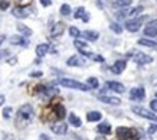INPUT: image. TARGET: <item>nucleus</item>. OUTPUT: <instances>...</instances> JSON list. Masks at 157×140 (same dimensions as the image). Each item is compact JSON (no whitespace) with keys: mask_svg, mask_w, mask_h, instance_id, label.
Here are the masks:
<instances>
[{"mask_svg":"<svg viewBox=\"0 0 157 140\" xmlns=\"http://www.w3.org/2000/svg\"><path fill=\"white\" fill-rule=\"evenodd\" d=\"M35 116V111H33V107L30 106V104H25L19 108L17 111V116H16V124L17 127H25V126H28L32 119Z\"/></svg>","mask_w":157,"mask_h":140,"instance_id":"f257e3e1","label":"nucleus"},{"mask_svg":"<svg viewBox=\"0 0 157 140\" xmlns=\"http://www.w3.org/2000/svg\"><path fill=\"white\" fill-rule=\"evenodd\" d=\"M59 84L62 87H67V88H74V90H79V91H88L90 87L86 84H82L79 81H75V80H69V78H62L59 80Z\"/></svg>","mask_w":157,"mask_h":140,"instance_id":"f03ea898","label":"nucleus"},{"mask_svg":"<svg viewBox=\"0 0 157 140\" xmlns=\"http://www.w3.org/2000/svg\"><path fill=\"white\" fill-rule=\"evenodd\" d=\"M117 136L121 140H136L138 137V131L136 129H130V127H118Z\"/></svg>","mask_w":157,"mask_h":140,"instance_id":"7ed1b4c3","label":"nucleus"},{"mask_svg":"<svg viewBox=\"0 0 157 140\" xmlns=\"http://www.w3.org/2000/svg\"><path fill=\"white\" fill-rule=\"evenodd\" d=\"M128 55L137 64H140V65H144V64L153 62V58L150 56V55H147V53H143V52H138V51H133V52H130Z\"/></svg>","mask_w":157,"mask_h":140,"instance_id":"20e7f679","label":"nucleus"},{"mask_svg":"<svg viewBox=\"0 0 157 140\" xmlns=\"http://www.w3.org/2000/svg\"><path fill=\"white\" fill-rule=\"evenodd\" d=\"M133 113H136L137 116L140 117H144V119H147V120H151L154 123H157V114L156 113H151V111L146 110L143 107H138V106H134L133 107Z\"/></svg>","mask_w":157,"mask_h":140,"instance_id":"39448f33","label":"nucleus"},{"mask_svg":"<svg viewBox=\"0 0 157 140\" xmlns=\"http://www.w3.org/2000/svg\"><path fill=\"white\" fill-rule=\"evenodd\" d=\"M143 25V18H133L125 22V29L128 32H137Z\"/></svg>","mask_w":157,"mask_h":140,"instance_id":"423d86ee","label":"nucleus"},{"mask_svg":"<svg viewBox=\"0 0 157 140\" xmlns=\"http://www.w3.org/2000/svg\"><path fill=\"white\" fill-rule=\"evenodd\" d=\"M144 97H146V91H144V88H141V87L133 88V90L130 91V98H131V100H136V101H141Z\"/></svg>","mask_w":157,"mask_h":140,"instance_id":"0eeeda50","label":"nucleus"},{"mask_svg":"<svg viewBox=\"0 0 157 140\" xmlns=\"http://www.w3.org/2000/svg\"><path fill=\"white\" fill-rule=\"evenodd\" d=\"M12 13H13V16H16V18H28L29 15H30V7L29 6H26V7H14L13 10H12Z\"/></svg>","mask_w":157,"mask_h":140,"instance_id":"6e6552de","label":"nucleus"},{"mask_svg":"<svg viewBox=\"0 0 157 140\" xmlns=\"http://www.w3.org/2000/svg\"><path fill=\"white\" fill-rule=\"evenodd\" d=\"M107 88H109L111 91H115V92H118V94H123L124 91H125V87H124L121 82H117V81H108L107 84Z\"/></svg>","mask_w":157,"mask_h":140,"instance_id":"1a4fd4ad","label":"nucleus"},{"mask_svg":"<svg viewBox=\"0 0 157 140\" xmlns=\"http://www.w3.org/2000/svg\"><path fill=\"white\" fill-rule=\"evenodd\" d=\"M98 100L101 103H105V104H111V106H120L121 104V100L117 98V97H109V95H100Z\"/></svg>","mask_w":157,"mask_h":140,"instance_id":"9d476101","label":"nucleus"},{"mask_svg":"<svg viewBox=\"0 0 157 140\" xmlns=\"http://www.w3.org/2000/svg\"><path fill=\"white\" fill-rule=\"evenodd\" d=\"M51 130L55 133V134H65L68 131V126L65 123H55V124L51 126Z\"/></svg>","mask_w":157,"mask_h":140,"instance_id":"9b49d317","label":"nucleus"},{"mask_svg":"<svg viewBox=\"0 0 157 140\" xmlns=\"http://www.w3.org/2000/svg\"><path fill=\"white\" fill-rule=\"evenodd\" d=\"M144 35L147 36H157V20H153L144 28Z\"/></svg>","mask_w":157,"mask_h":140,"instance_id":"f8f14e48","label":"nucleus"},{"mask_svg":"<svg viewBox=\"0 0 157 140\" xmlns=\"http://www.w3.org/2000/svg\"><path fill=\"white\" fill-rule=\"evenodd\" d=\"M76 46V49L79 51V52L82 53V55H85V56H92V53L90 52V49H88V45L85 44V42H81V41H75V44H74Z\"/></svg>","mask_w":157,"mask_h":140,"instance_id":"ddd939ff","label":"nucleus"},{"mask_svg":"<svg viewBox=\"0 0 157 140\" xmlns=\"http://www.w3.org/2000/svg\"><path fill=\"white\" fill-rule=\"evenodd\" d=\"M125 65H127V62L124 61V59H118V61H115V64L111 67V71L115 74H121L125 69Z\"/></svg>","mask_w":157,"mask_h":140,"instance_id":"4468645a","label":"nucleus"},{"mask_svg":"<svg viewBox=\"0 0 157 140\" xmlns=\"http://www.w3.org/2000/svg\"><path fill=\"white\" fill-rule=\"evenodd\" d=\"M74 16H75V19H82L84 22H88V20H90V15L86 13V10L84 9V7H78Z\"/></svg>","mask_w":157,"mask_h":140,"instance_id":"2eb2a0df","label":"nucleus"},{"mask_svg":"<svg viewBox=\"0 0 157 140\" xmlns=\"http://www.w3.org/2000/svg\"><path fill=\"white\" fill-rule=\"evenodd\" d=\"M53 113L56 114V117L59 120H62L65 117V114H67V110H65V107L62 106V104H55L53 106Z\"/></svg>","mask_w":157,"mask_h":140,"instance_id":"dca6fc26","label":"nucleus"},{"mask_svg":"<svg viewBox=\"0 0 157 140\" xmlns=\"http://www.w3.org/2000/svg\"><path fill=\"white\" fill-rule=\"evenodd\" d=\"M10 44L12 45H20V46H28V41H26L23 36L16 35V36H12V38H10Z\"/></svg>","mask_w":157,"mask_h":140,"instance_id":"f3484780","label":"nucleus"},{"mask_svg":"<svg viewBox=\"0 0 157 140\" xmlns=\"http://www.w3.org/2000/svg\"><path fill=\"white\" fill-rule=\"evenodd\" d=\"M67 64L69 67H81V65H84V59H81V56L74 55V56H71V58L68 59Z\"/></svg>","mask_w":157,"mask_h":140,"instance_id":"a211bd4d","label":"nucleus"},{"mask_svg":"<svg viewBox=\"0 0 157 140\" xmlns=\"http://www.w3.org/2000/svg\"><path fill=\"white\" fill-rule=\"evenodd\" d=\"M49 51V45L48 44H40L36 46V55H38L39 58H42V56H45L46 53H48Z\"/></svg>","mask_w":157,"mask_h":140,"instance_id":"6ab92c4d","label":"nucleus"},{"mask_svg":"<svg viewBox=\"0 0 157 140\" xmlns=\"http://www.w3.org/2000/svg\"><path fill=\"white\" fill-rule=\"evenodd\" d=\"M81 35L86 39V41H97L98 36H100V33L95 32V30H85V32H82Z\"/></svg>","mask_w":157,"mask_h":140,"instance_id":"aec40b11","label":"nucleus"},{"mask_svg":"<svg viewBox=\"0 0 157 140\" xmlns=\"http://www.w3.org/2000/svg\"><path fill=\"white\" fill-rule=\"evenodd\" d=\"M102 114H101L100 111H90L88 114H86V120L88 121H100Z\"/></svg>","mask_w":157,"mask_h":140,"instance_id":"412c9836","label":"nucleus"},{"mask_svg":"<svg viewBox=\"0 0 157 140\" xmlns=\"http://www.w3.org/2000/svg\"><path fill=\"white\" fill-rule=\"evenodd\" d=\"M138 45H143V46H147V48H157V42H154L151 39H147V38L140 39Z\"/></svg>","mask_w":157,"mask_h":140,"instance_id":"4be33fe9","label":"nucleus"},{"mask_svg":"<svg viewBox=\"0 0 157 140\" xmlns=\"http://www.w3.org/2000/svg\"><path fill=\"white\" fill-rule=\"evenodd\" d=\"M98 133H101V134H109L111 133V126L108 124V123H101V124H98Z\"/></svg>","mask_w":157,"mask_h":140,"instance_id":"5701e85b","label":"nucleus"},{"mask_svg":"<svg viewBox=\"0 0 157 140\" xmlns=\"http://www.w3.org/2000/svg\"><path fill=\"white\" fill-rule=\"evenodd\" d=\"M17 30H19L23 36H30V35H32V29L28 28V26H25L23 23H17Z\"/></svg>","mask_w":157,"mask_h":140,"instance_id":"b1692460","label":"nucleus"},{"mask_svg":"<svg viewBox=\"0 0 157 140\" xmlns=\"http://www.w3.org/2000/svg\"><path fill=\"white\" fill-rule=\"evenodd\" d=\"M69 123H71V126H75V127H81V124H82L81 119L76 116V114H74V113L69 114Z\"/></svg>","mask_w":157,"mask_h":140,"instance_id":"393cba45","label":"nucleus"},{"mask_svg":"<svg viewBox=\"0 0 157 140\" xmlns=\"http://www.w3.org/2000/svg\"><path fill=\"white\" fill-rule=\"evenodd\" d=\"M133 3V0H113V6L115 7H127Z\"/></svg>","mask_w":157,"mask_h":140,"instance_id":"a878e982","label":"nucleus"},{"mask_svg":"<svg viewBox=\"0 0 157 140\" xmlns=\"http://www.w3.org/2000/svg\"><path fill=\"white\" fill-rule=\"evenodd\" d=\"M63 23H56L55 26L52 28V36H58V35L62 33V30H63Z\"/></svg>","mask_w":157,"mask_h":140,"instance_id":"bb28decb","label":"nucleus"},{"mask_svg":"<svg viewBox=\"0 0 157 140\" xmlns=\"http://www.w3.org/2000/svg\"><path fill=\"white\" fill-rule=\"evenodd\" d=\"M86 82H88V87L90 88H98V85H100V81L95 77H90L86 80Z\"/></svg>","mask_w":157,"mask_h":140,"instance_id":"cd10ccee","label":"nucleus"},{"mask_svg":"<svg viewBox=\"0 0 157 140\" xmlns=\"http://www.w3.org/2000/svg\"><path fill=\"white\" fill-rule=\"evenodd\" d=\"M109 29L111 30H114L115 33H121L123 32V28L120 26L118 23H115V22H113V23H109Z\"/></svg>","mask_w":157,"mask_h":140,"instance_id":"c85d7f7f","label":"nucleus"},{"mask_svg":"<svg viewBox=\"0 0 157 140\" xmlns=\"http://www.w3.org/2000/svg\"><path fill=\"white\" fill-rule=\"evenodd\" d=\"M61 13L63 16H68L69 13H71V6L69 5H62L61 6Z\"/></svg>","mask_w":157,"mask_h":140,"instance_id":"c756f323","label":"nucleus"},{"mask_svg":"<svg viewBox=\"0 0 157 140\" xmlns=\"http://www.w3.org/2000/svg\"><path fill=\"white\" fill-rule=\"evenodd\" d=\"M69 35H71V36H74V38H78V36L81 35V32H79V29H78V28L71 26V28H69Z\"/></svg>","mask_w":157,"mask_h":140,"instance_id":"7c9ffc66","label":"nucleus"},{"mask_svg":"<svg viewBox=\"0 0 157 140\" xmlns=\"http://www.w3.org/2000/svg\"><path fill=\"white\" fill-rule=\"evenodd\" d=\"M9 6H10L9 0H0V12H3V10L9 9Z\"/></svg>","mask_w":157,"mask_h":140,"instance_id":"2f4dec72","label":"nucleus"},{"mask_svg":"<svg viewBox=\"0 0 157 140\" xmlns=\"http://www.w3.org/2000/svg\"><path fill=\"white\" fill-rule=\"evenodd\" d=\"M12 107H6L5 110H3V117L5 119H10V116H12Z\"/></svg>","mask_w":157,"mask_h":140,"instance_id":"473e14b6","label":"nucleus"},{"mask_svg":"<svg viewBox=\"0 0 157 140\" xmlns=\"http://www.w3.org/2000/svg\"><path fill=\"white\" fill-rule=\"evenodd\" d=\"M141 10H143V7H141V6H138V7H134V9L130 10L128 16H134V15H137V13H140Z\"/></svg>","mask_w":157,"mask_h":140,"instance_id":"72a5a7b5","label":"nucleus"},{"mask_svg":"<svg viewBox=\"0 0 157 140\" xmlns=\"http://www.w3.org/2000/svg\"><path fill=\"white\" fill-rule=\"evenodd\" d=\"M150 107H151V110L157 114V98H154V100H153V101L150 103Z\"/></svg>","mask_w":157,"mask_h":140,"instance_id":"f704fd0d","label":"nucleus"},{"mask_svg":"<svg viewBox=\"0 0 157 140\" xmlns=\"http://www.w3.org/2000/svg\"><path fill=\"white\" fill-rule=\"evenodd\" d=\"M91 58L94 59V61H98V62H102V61H104V58H102L101 55H94V53H92V56H91Z\"/></svg>","mask_w":157,"mask_h":140,"instance_id":"c9c22d12","label":"nucleus"},{"mask_svg":"<svg viewBox=\"0 0 157 140\" xmlns=\"http://www.w3.org/2000/svg\"><path fill=\"white\" fill-rule=\"evenodd\" d=\"M40 3H42V6L48 7V6L52 5V0H40Z\"/></svg>","mask_w":157,"mask_h":140,"instance_id":"e433bc0d","label":"nucleus"},{"mask_svg":"<svg viewBox=\"0 0 157 140\" xmlns=\"http://www.w3.org/2000/svg\"><path fill=\"white\" fill-rule=\"evenodd\" d=\"M154 131H157V123H154V124H153L151 127L148 129V133H150V134H153Z\"/></svg>","mask_w":157,"mask_h":140,"instance_id":"4c0bfd02","label":"nucleus"},{"mask_svg":"<svg viewBox=\"0 0 157 140\" xmlns=\"http://www.w3.org/2000/svg\"><path fill=\"white\" fill-rule=\"evenodd\" d=\"M30 77H42V72H40V71H38V72H32L30 74Z\"/></svg>","mask_w":157,"mask_h":140,"instance_id":"58836bf2","label":"nucleus"},{"mask_svg":"<svg viewBox=\"0 0 157 140\" xmlns=\"http://www.w3.org/2000/svg\"><path fill=\"white\" fill-rule=\"evenodd\" d=\"M5 39H6V36H5V35H0V45L3 44V42H5Z\"/></svg>","mask_w":157,"mask_h":140,"instance_id":"ea45409f","label":"nucleus"},{"mask_svg":"<svg viewBox=\"0 0 157 140\" xmlns=\"http://www.w3.org/2000/svg\"><path fill=\"white\" fill-rule=\"evenodd\" d=\"M5 103V95H0V106Z\"/></svg>","mask_w":157,"mask_h":140,"instance_id":"a19ab883","label":"nucleus"},{"mask_svg":"<svg viewBox=\"0 0 157 140\" xmlns=\"http://www.w3.org/2000/svg\"><path fill=\"white\" fill-rule=\"evenodd\" d=\"M5 140H14V139H13V136L9 134V136H6V137H5Z\"/></svg>","mask_w":157,"mask_h":140,"instance_id":"79ce46f5","label":"nucleus"},{"mask_svg":"<svg viewBox=\"0 0 157 140\" xmlns=\"http://www.w3.org/2000/svg\"><path fill=\"white\" fill-rule=\"evenodd\" d=\"M95 140H107V139H105V137H97Z\"/></svg>","mask_w":157,"mask_h":140,"instance_id":"37998d69","label":"nucleus"},{"mask_svg":"<svg viewBox=\"0 0 157 140\" xmlns=\"http://www.w3.org/2000/svg\"><path fill=\"white\" fill-rule=\"evenodd\" d=\"M40 137H42V140H48V139H46V136H45V134H42V136H40Z\"/></svg>","mask_w":157,"mask_h":140,"instance_id":"c03bdc74","label":"nucleus"},{"mask_svg":"<svg viewBox=\"0 0 157 140\" xmlns=\"http://www.w3.org/2000/svg\"><path fill=\"white\" fill-rule=\"evenodd\" d=\"M156 98H157V91H156Z\"/></svg>","mask_w":157,"mask_h":140,"instance_id":"a18cd8bd","label":"nucleus"}]
</instances>
